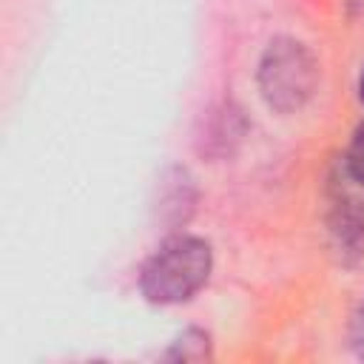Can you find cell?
Returning <instances> with one entry per match:
<instances>
[{
    "mask_svg": "<svg viewBox=\"0 0 364 364\" xmlns=\"http://www.w3.org/2000/svg\"><path fill=\"white\" fill-rule=\"evenodd\" d=\"M210 270L213 253L205 239L171 236L142 264L139 290L151 304H182L208 284Z\"/></svg>",
    "mask_w": 364,
    "mask_h": 364,
    "instance_id": "1",
    "label": "cell"
},
{
    "mask_svg": "<svg viewBox=\"0 0 364 364\" xmlns=\"http://www.w3.org/2000/svg\"><path fill=\"white\" fill-rule=\"evenodd\" d=\"M256 80L262 100L273 111L293 114L316 94L318 60L304 43L293 37H276L259 60Z\"/></svg>",
    "mask_w": 364,
    "mask_h": 364,
    "instance_id": "2",
    "label": "cell"
},
{
    "mask_svg": "<svg viewBox=\"0 0 364 364\" xmlns=\"http://www.w3.org/2000/svg\"><path fill=\"white\" fill-rule=\"evenodd\" d=\"M208 355H210V338L202 330H185L168 353V358H176V361H199Z\"/></svg>",
    "mask_w": 364,
    "mask_h": 364,
    "instance_id": "3",
    "label": "cell"
},
{
    "mask_svg": "<svg viewBox=\"0 0 364 364\" xmlns=\"http://www.w3.org/2000/svg\"><path fill=\"white\" fill-rule=\"evenodd\" d=\"M347 173L364 185V119L355 125L353 131V139H350V148H347Z\"/></svg>",
    "mask_w": 364,
    "mask_h": 364,
    "instance_id": "4",
    "label": "cell"
},
{
    "mask_svg": "<svg viewBox=\"0 0 364 364\" xmlns=\"http://www.w3.org/2000/svg\"><path fill=\"white\" fill-rule=\"evenodd\" d=\"M350 341H353V350L364 358V304L358 307L355 318H353V327H350Z\"/></svg>",
    "mask_w": 364,
    "mask_h": 364,
    "instance_id": "5",
    "label": "cell"
},
{
    "mask_svg": "<svg viewBox=\"0 0 364 364\" xmlns=\"http://www.w3.org/2000/svg\"><path fill=\"white\" fill-rule=\"evenodd\" d=\"M358 94H361V100H364V71H361V82H358Z\"/></svg>",
    "mask_w": 364,
    "mask_h": 364,
    "instance_id": "6",
    "label": "cell"
}]
</instances>
